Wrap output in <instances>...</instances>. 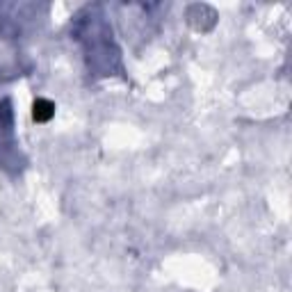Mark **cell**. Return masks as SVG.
I'll return each mask as SVG.
<instances>
[{"label":"cell","mask_w":292,"mask_h":292,"mask_svg":"<svg viewBox=\"0 0 292 292\" xmlns=\"http://www.w3.org/2000/svg\"><path fill=\"white\" fill-rule=\"evenodd\" d=\"M53 117V105L46 103V100H36L34 103V119L36 121H46V119Z\"/></svg>","instance_id":"1"}]
</instances>
